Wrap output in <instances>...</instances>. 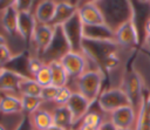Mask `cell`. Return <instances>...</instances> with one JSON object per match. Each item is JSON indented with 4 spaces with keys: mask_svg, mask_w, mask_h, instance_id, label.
Returning a JSON list of instances; mask_svg holds the SVG:
<instances>
[{
    "mask_svg": "<svg viewBox=\"0 0 150 130\" xmlns=\"http://www.w3.org/2000/svg\"><path fill=\"white\" fill-rule=\"evenodd\" d=\"M128 1L121 2V1H104V2H98V7L101 8L105 23L108 27H110L114 32L125 21L131 19L134 16V8L131 7V2L127 5Z\"/></svg>",
    "mask_w": 150,
    "mask_h": 130,
    "instance_id": "7a4b0ae2",
    "label": "cell"
},
{
    "mask_svg": "<svg viewBox=\"0 0 150 130\" xmlns=\"http://www.w3.org/2000/svg\"><path fill=\"white\" fill-rule=\"evenodd\" d=\"M144 34H145V41L150 39V18L146 19L144 23Z\"/></svg>",
    "mask_w": 150,
    "mask_h": 130,
    "instance_id": "d6a6232c",
    "label": "cell"
},
{
    "mask_svg": "<svg viewBox=\"0 0 150 130\" xmlns=\"http://www.w3.org/2000/svg\"><path fill=\"white\" fill-rule=\"evenodd\" d=\"M115 43L121 47H132L138 45V32L135 23V16L122 23L114 32Z\"/></svg>",
    "mask_w": 150,
    "mask_h": 130,
    "instance_id": "ba28073f",
    "label": "cell"
},
{
    "mask_svg": "<svg viewBox=\"0 0 150 130\" xmlns=\"http://www.w3.org/2000/svg\"><path fill=\"white\" fill-rule=\"evenodd\" d=\"M6 45V40H5V37L0 34V47H2V46H5Z\"/></svg>",
    "mask_w": 150,
    "mask_h": 130,
    "instance_id": "8d00e7d4",
    "label": "cell"
},
{
    "mask_svg": "<svg viewBox=\"0 0 150 130\" xmlns=\"http://www.w3.org/2000/svg\"><path fill=\"white\" fill-rule=\"evenodd\" d=\"M56 5L57 1H53V0L40 1L35 7V12H34L36 22L40 25H50L56 11Z\"/></svg>",
    "mask_w": 150,
    "mask_h": 130,
    "instance_id": "2e32d148",
    "label": "cell"
},
{
    "mask_svg": "<svg viewBox=\"0 0 150 130\" xmlns=\"http://www.w3.org/2000/svg\"><path fill=\"white\" fill-rule=\"evenodd\" d=\"M77 2H70V1H57L56 11L54 14V18L50 22V26H62L66 23L71 16H74L77 12Z\"/></svg>",
    "mask_w": 150,
    "mask_h": 130,
    "instance_id": "5bb4252c",
    "label": "cell"
},
{
    "mask_svg": "<svg viewBox=\"0 0 150 130\" xmlns=\"http://www.w3.org/2000/svg\"><path fill=\"white\" fill-rule=\"evenodd\" d=\"M54 30H55V28L50 25H40V23L36 25L34 34H33L32 43L35 46L38 55L42 56L43 53L47 50V48L49 47V45L53 40Z\"/></svg>",
    "mask_w": 150,
    "mask_h": 130,
    "instance_id": "7c38bea8",
    "label": "cell"
},
{
    "mask_svg": "<svg viewBox=\"0 0 150 130\" xmlns=\"http://www.w3.org/2000/svg\"><path fill=\"white\" fill-rule=\"evenodd\" d=\"M20 98L22 103V111H25L26 115H30L35 110L40 109V105L43 103V101L40 97L35 96H21Z\"/></svg>",
    "mask_w": 150,
    "mask_h": 130,
    "instance_id": "603a6c76",
    "label": "cell"
},
{
    "mask_svg": "<svg viewBox=\"0 0 150 130\" xmlns=\"http://www.w3.org/2000/svg\"><path fill=\"white\" fill-rule=\"evenodd\" d=\"M123 91L127 94L130 105L136 111V115H138L141 107L144 102L143 97V90H142V78L136 71H129L125 74L123 78Z\"/></svg>",
    "mask_w": 150,
    "mask_h": 130,
    "instance_id": "3957f363",
    "label": "cell"
},
{
    "mask_svg": "<svg viewBox=\"0 0 150 130\" xmlns=\"http://www.w3.org/2000/svg\"><path fill=\"white\" fill-rule=\"evenodd\" d=\"M46 130H67V129H64V128H62V126H59V125H56V124H53L52 126H49V128L46 129Z\"/></svg>",
    "mask_w": 150,
    "mask_h": 130,
    "instance_id": "d590c367",
    "label": "cell"
},
{
    "mask_svg": "<svg viewBox=\"0 0 150 130\" xmlns=\"http://www.w3.org/2000/svg\"><path fill=\"white\" fill-rule=\"evenodd\" d=\"M145 45H148V46H149V47H150V39H149V40H146V41H145Z\"/></svg>",
    "mask_w": 150,
    "mask_h": 130,
    "instance_id": "f35d334b",
    "label": "cell"
},
{
    "mask_svg": "<svg viewBox=\"0 0 150 130\" xmlns=\"http://www.w3.org/2000/svg\"><path fill=\"white\" fill-rule=\"evenodd\" d=\"M68 130H73V129H68Z\"/></svg>",
    "mask_w": 150,
    "mask_h": 130,
    "instance_id": "60d3db41",
    "label": "cell"
},
{
    "mask_svg": "<svg viewBox=\"0 0 150 130\" xmlns=\"http://www.w3.org/2000/svg\"><path fill=\"white\" fill-rule=\"evenodd\" d=\"M117 129H134L137 122L136 111L131 105H124L110 114L109 118Z\"/></svg>",
    "mask_w": 150,
    "mask_h": 130,
    "instance_id": "8fae6325",
    "label": "cell"
},
{
    "mask_svg": "<svg viewBox=\"0 0 150 130\" xmlns=\"http://www.w3.org/2000/svg\"><path fill=\"white\" fill-rule=\"evenodd\" d=\"M38 22L34 13H19L18 15V34L21 36L23 42L29 46L33 40V34Z\"/></svg>",
    "mask_w": 150,
    "mask_h": 130,
    "instance_id": "4fadbf2b",
    "label": "cell"
},
{
    "mask_svg": "<svg viewBox=\"0 0 150 130\" xmlns=\"http://www.w3.org/2000/svg\"><path fill=\"white\" fill-rule=\"evenodd\" d=\"M15 130H35L34 126H33V124H32V121H30L29 115H23V117L19 122L18 126L15 128Z\"/></svg>",
    "mask_w": 150,
    "mask_h": 130,
    "instance_id": "4dcf8cb0",
    "label": "cell"
},
{
    "mask_svg": "<svg viewBox=\"0 0 150 130\" xmlns=\"http://www.w3.org/2000/svg\"><path fill=\"white\" fill-rule=\"evenodd\" d=\"M57 90H59V88H56L54 85L45 87V88H42L40 98L43 102H54V100L56 97V94H57Z\"/></svg>",
    "mask_w": 150,
    "mask_h": 130,
    "instance_id": "83f0119b",
    "label": "cell"
},
{
    "mask_svg": "<svg viewBox=\"0 0 150 130\" xmlns=\"http://www.w3.org/2000/svg\"><path fill=\"white\" fill-rule=\"evenodd\" d=\"M59 61L66 69L68 76L75 80L79 76H81L87 68V61L86 57L82 55V53L70 50L67 54H64Z\"/></svg>",
    "mask_w": 150,
    "mask_h": 130,
    "instance_id": "9c48e42d",
    "label": "cell"
},
{
    "mask_svg": "<svg viewBox=\"0 0 150 130\" xmlns=\"http://www.w3.org/2000/svg\"><path fill=\"white\" fill-rule=\"evenodd\" d=\"M104 81V74L101 68L86 70L76 78V93L81 94L91 105L97 102Z\"/></svg>",
    "mask_w": 150,
    "mask_h": 130,
    "instance_id": "6da1fadb",
    "label": "cell"
},
{
    "mask_svg": "<svg viewBox=\"0 0 150 130\" xmlns=\"http://www.w3.org/2000/svg\"><path fill=\"white\" fill-rule=\"evenodd\" d=\"M53 116V121H54V124L59 125V126H62L64 129H70L71 125V116H70V112L68 110V108L66 105L63 107H56L52 114Z\"/></svg>",
    "mask_w": 150,
    "mask_h": 130,
    "instance_id": "7402d4cb",
    "label": "cell"
},
{
    "mask_svg": "<svg viewBox=\"0 0 150 130\" xmlns=\"http://www.w3.org/2000/svg\"><path fill=\"white\" fill-rule=\"evenodd\" d=\"M14 1H0V12L2 13L4 11H6L8 7L13 6Z\"/></svg>",
    "mask_w": 150,
    "mask_h": 130,
    "instance_id": "836d02e7",
    "label": "cell"
},
{
    "mask_svg": "<svg viewBox=\"0 0 150 130\" xmlns=\"http://www.w3.org/2000/svg\"><path fill=\"white\" fill-rule=\"evenodd\" d=\"M54 36L53 40L49 45V47L47 48V50L43 53V55L41 56L42 61L45 63H49L52 61H59L64 54H67L68 52H70V46L69 42L63 33V29L61 26H56L54 27Z\"/></svg>",
    "mask_w": 150,
    "mask_h": 130,
    "instance_id": "277c9868",
    "label": "cell"
},
{
    "mask_svg": "<svg viewBox=\"0 0 150 130\" xmlns=\"http://www.w3.org/2000/svg\"><path fill=\"white\" fill-rule=\"evenodd\" d=\"M33 1H28V0H16L14 1V7L18 11V13H30L32 12V6H33Z\"/></svg>",
    "mask_w": 150,
    "mask_h": 130,
    "instance_id": "f1b7e54d",
    "label": "cell"
},
{
    "mask_svg": "<svg viewBox=\"0 0 150 130\" xmlns=\"http://www.w3.org/2000/svg\"><path fill=\"white\" fill-rule=\"evenodd\" d=\"M18 15H19V13L15 9L14 4H13V6L8 7L6 11H4L1 13L2 27L11 36H14L18 34Z\"/></svg>",
    "mask_w": 150,
    "mask_h": 130,
    "instance_id": "e0dca14e",
    "label": "cell"
},
{
    "mask_svg": "<svg viewBox=\"0 0 150 130\" xmlns=\"http://www.w3.org/2000/svg\"><path fill=\"white\" fill-rule=\"evenodd\" d=\"M118 130H134V129H118Z\"/></svg>",
    "mask_w": 150,
    "mask_h": 130,
    "instance_id": "ab89813d",
    "label": "cell"
},
{
    "mask_svg": "<svg viewBox=\"0 0 150 130\" xmlns=\"http://www.w3.org/2000/svg\"><path fill=\"white\" fill-rule=\"evenodd\" d=\"M149 4H150V2H149Z\"/></svg>",
    "mask_w": 150,
    "mask_h": 130,
    "instance_id": "b9f144b4",
    "label": "cell"
},
{
    "mask_svg": "<svg viewBox=\"0 0 150 130\" xmlns=\"http://www.w3.org/2000/svg\"><path fill=\"white\" fill-rule=\"evenodd\" d=\"M29 76H23L13 70L1 67L0 68V91H19L20 82Z\"/></svg>",
    "mask_w": 150,
    "mask_h": 130,
    "instance_id": "9a60e30c",
    "label": "cell"
},
{
    "mask_svg": "<svg viewBox=\"0 0 150 130\" xmlns=\"http://www.w3.org/2000/svg\"><path fill=\"white\" fill-rule=\"evenodd\" d=\"M63 33L69 42L70 49L73 52H77V53H82V41H83V34H82V29H83V25L77 15V12L74 16H71L66 23H63L62 26Z\"/></svg>",
    "mask_w": 150,
    "mask_h": 130,
    "instance_id": "8992f818",
    "label": "cell"
},
{
    "mask_svg": "<svg viewBox=\"0 0 150 130\" xmlns=\"http://www.w3.org/2000/svg\"><path fill=\"white\" fill-rule=\"evenodd\" d=\"M71 95H73V90L68 85L59 88L56 97L54 100V103L56 104V107H63V105H66L68 103V101L70 100Z\"/></svg>",
    "mask_w": 150,
    "mask_h": 130,
    "instance_id": "484cf974",
    "label": "cell"
},
{
    "mask_svg": "<svg viewBox=\"0 0 150 130\" xmlns=\"http://www.w3.org/2000/svg\"><path fill=\"white\" fill-rule=\"evenodd\" d=\"M0 130H6V128H5L2 124H0Z\"/></svg>",
    "mask_w": 150,
    "mask_h": 130,
    "instance_id": "74e56055",
    "label": "cell"
},
{
    "mask_svg": "<svg viewBox=\"0 0 150 130\" xmlns=\"http://www.w3.org/2000/svg\"><path fill=\"white\" fill-rule=\"evenodd\" d=\"M98 130H118V129L114 125V123L110 119H107V121H103V123L100 125Z\"/></svg>",
    "mask_w": 150,
    "mask_h": 130,
    "instance_id": "1f68e13d",
    "label": "cell"
},
{
    "mask_svg": "<svg viewBox=\"0 0 150 130\" xmlns=\"http://www.w3.org/2000/svg\"><path fill=\"white\" fill-rule=\"evenodd\" d=\"M66 107L68 108L71 116V125H75L79 122H81L82 118L89 112L91 104L81 94L73 91V95L68 101V103L66 104Z\"/></svg>",
    "mask_w": 150,
    "mask_h": 130,
    "instance_id": "30bf717a",
    "label": "cell"
},
{
    "mask_svg": "<svg viewBox=\"0 0 150 130\" xmlns=\"http://www.w3.org/2000/svg\"><path fill=\"white\" fill-rule=\"evenodd\" d=\"M13 57H14V55L12 54V52L7 47V45L0 47V66L1 67H5Z\"/></svg>",
    "mask_w": 150,
    "mask_h": 130,
    "instance_id": "f546056e",
    "label": "cell"
},
{
    "mask_svg": "<svg viewBox=\"0 0 150 130\" xmlns=\"http://www.w3.org/2000/svg\"><path fill=\"white\" fill-rule=\"evenodd\" d=\"M41 91L42 87L33 77H25L19 84V93H21V96L40 97Z\"/></svg>",
    "mask_w": 150,
    "mask_h": 130,
    "instance_id": "44dd1931",
    "label": "cell"
},
{
    "mask_svg": "<svg viewBox=\"0 0 150 130\" xmlns=\"http://www.w3.org/2000/svg\"><path fill=\"white\" fill-rule=\"evenodd\" d=\"M77 130H98V129H95V128H93V126H89V125L80 124V126L77 128Z\"/></svg>",
    "mask_w": 150,
    "mask_h": 130,
    "instance_id": "e575fe53",
    "label": "cell"
},
{
    "mask_svg": "<svg viewBox=\"0 0 150 130\" xmlns=\"http://www.w3.org/2000/svg\"><path fill=\"white\" fill-rule=\"evenodd\" d=\"M22 111L21 98L11 94H5L0 97V112L8 114H18Z\"/></svg>",
    "mask_w": 150,
    "mask_h": 130,
    "instance_id": "d6986e66",
    "label": "cell"
},
{
    "mask_svg": "<svg viewBox=\"0 0 150 130\" xmlns=\"http://www.w3.org/2000/svg\"><path fill=\"white\" fill-rule=\"evenodd\" d=\"M77 15L83 26H104L105 20L95 1H86L77 6Z\"/></svg>",
    "mask_w": 150,
    "mask_h": 130,
    "instance_id": "52a82bcc",
    "label": "cell"
},
{
    "mask_svg": "<svg viewBox=\"0 0 150 130\" xmlns=\"http://www.w3.org/2000/svg\"><path fill=\"white\" fill-rule=\"evenodd\" d=\"M33 78H34L42 88L52 85V73H50L49 66H48L47 63L43 64V67L38 71V74H36Z\"/></svg>",
    "mask_w": 150,
    "mask_h": 130,
    "instance_id": "cb8c5ba5",
    "label": "cell"
},
{
    "mask_svg": "<svg viewBox=\"0 0 150 130\" xmlns=\"http://www.w3.org/2000/svg\"><path fill=\"white\" fill-rule=\"evenodd\" d=\"M47 64L49 66L50 73H52V85H54L56 88L67 87L69 76H68L66 69L63 68V66L61 64V62L60 61H52Z\"/></svg>",
    "mask_w": 150,
    "mask_h": 130,
    "instance_id": "ac0fdd59",
    "label": "cell"
},
{
    "mask_svg": "<svg viewBox=\"0 0 150 130\" xmlns=\"http://www.w3.org/2000/svg\"><path fill=\"white\" fill-rule=\"evenodd\" d=\"M43 64H46V63L38 56L29 57L28 59V63H27V70H28L29 75L32 77H34L38 74V71L43 67Z\"/></svg>",
    "mask_w": 150,
    "mask_h": 130,
    "instance_id": "4316f807",
    "label": "cell"
},
{
    "mask_svg": "<svg viewBox=\"0 0 150 130\" xmlns=\"http://www.w3.org/2000/svg\"><path fill=\"white\" fill-rule=\"evenodd\" d=\"M97 103L103 112L109 114L124 105H130L129 98L122 88H110L102 91L97 100Z\"/></svg>",
    "mask_w": 150,
    "mask_h": 130,
    "instance_id": "5b68a950",
    "label": "cell"
},
{
    "mask_svg": "<svg viewBox=\"0 0 150 130\" xmlns=\"http://www.w3.org/2000/svg\"><path fill=\"white\" fill-rule=\"evenodd\" d=\"M102 123H103V118H102L101 114H98L97 111H89L81 121V124L89 125L95 129H98Z\"/></svg>",
    "mask_w": 150,
    "mask_h": 130,
    "instance_id": "d4e9b609",
    "label": "cell"
},
{
    "mask_svg": "<svg viewBox=\"0 0 150 130\" xmlns=\"http://www.w3.org/2000/svg\"><path fill=\"white\" fill-rule=\"evenodd\" d=\"M29 117L35 130H46L54 124L52 114L41 108L35 110L33 114H30Z\"/></svg>",
    "mask_w": 150,
    "mask_h": 130,
    "instance_id": "ffe728a7",
    "label": "cell"
}]
</instances>
